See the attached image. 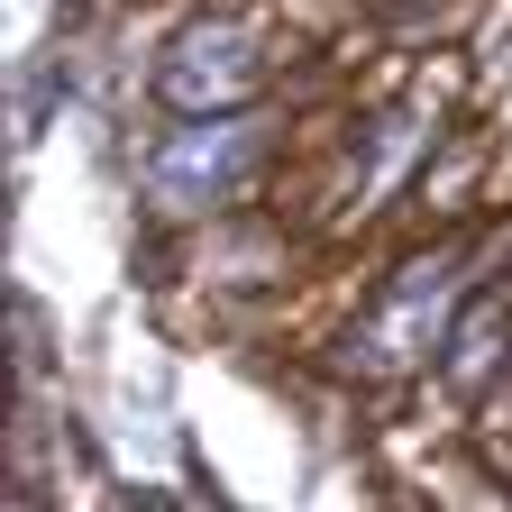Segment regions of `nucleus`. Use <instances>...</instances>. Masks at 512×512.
I'll list each match as a JSON object with an SVG mask.
<instances>
[{
    "mask_svg": "<svg viewBox=\"0 0 512 512\" xmlns=\"http://www.w3.org/2000/svg\"><path fill=\"white\" fill-rule=\"evenodd\" d=\"M458 311H467L458 302V256L430 247V256H412V266L375 293L366 330L339 348V366L348 375H403V366H421V357L448 348V320H458Z\"/></svg>",
    "mask_w": 512,
    "mask_h": 512,
    "instance_id": "obj_1",
    "label": "nucleus"
},
{
    "mask_svg": "<svg viewBox=\"0 0 512 512\" xmlns=\"http://www.w3.org/2000/svg\"><path fill=\"white\" fill-rule=\"evenodd\" d=\"M256 165H266V119H247V110L192 119L147 147V202H165L174 220H211L229 192H247Z\"/></svg>",
    "mask_w": 512,
    "mask_h": 512,
    "instance_id": "obj_2",
    "label": "nucleus"
},
{
    "mask_svg": "<svg viewBox=\"0 0 512 512\" xmlns=\"http://www.w3.org/2000/svg\"><path fill=\"white\" fill-rule=\"evenodd\" d=\"M256 92H266V55H256V37L229 28V19H192L156 55V101L174 119H220V110H247Z\"/></svg>",
    "mask_w": 512,
    "mask_h": 512,
    "instance_id": "obj_3",
    "label": "nucleus"
},
{
    "mask_svg": "<svg viewBox=\"0 0 512 512\" xmlns=\"http://www.w3.org/2000/svg\"><path fill=\"white\" fill-rule=\"evenodd\" d=\"M503 339H512V293H503V284H485V293H476L458 320H448V348H439L448 366H439V375L458 384V394L494 384V366H503Z\"/></svg>",
    "mask_w": 512,
    "mask_h": 512,
    "instance_id": "obj_4",
    "label": "nucleus"
},
{
    "mask_svg": "<svg viewBox=\"0 0 512 512\" xmlns=\"http://www.w3.org/2000/svg\"><path fill=\"white\" fill-rule=\"evenodd\" d=\"M412 156H421V119H375L366 138H357V192H366V202H384V192L403 183Z\"/></svg>",
    "mask_w": 512,
    "mask_h": 512,
    "instance_id": "obj_5",
    "label": "nucleus"
}]
</instances>
